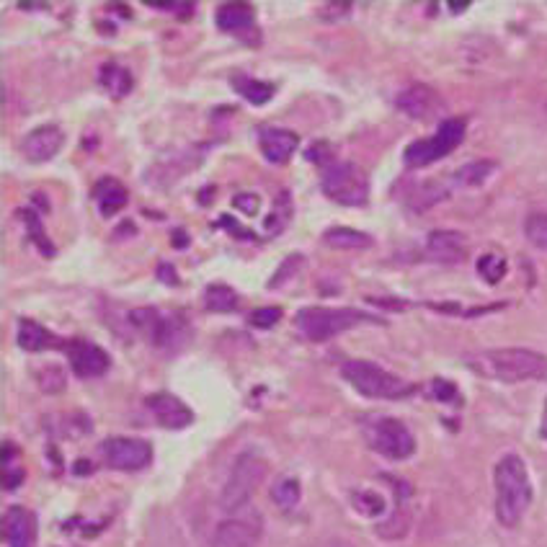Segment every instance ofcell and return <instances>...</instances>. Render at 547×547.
I'll list each match as a JSON object with an SVG mask.
<instances>
[{
	"instance_id": "cell-36",
	"label": "cell",
	"mask_w": 547,
	"mask_h": 547,
	"mask_svg": "<svg viewBox=\"0 0 547 547\" xmlns=\"http://www.w3.org/2000/svg\"><path fill=\"white\" fill-rule=\"evenodd\" d=\"M282 308H256L251 315H248V323L253 328H261V331H269L282 320Z\"/></svg>"
},
{
	"instance_id": "cell-33",
	"label": "cell",
	"mask_w": 547,
	"mask_h": 547,
	"mask_svg": "<svg viewBox=\"0 0 547 547\" xmlns=\"http://www.w3.org/2000/svg\"><path fill=\"white\" fill-rule=\"evenodd\" d=\"M506 259H501V256H496V253H486V256H480L478 261V274L483 279H486L488 284H498L501 279L506 277Z\"/></svg>"
},
{
	"instance_id": "cell-13",
	"label": "cell",
	"mask_w": 547,
	"mask_h": 547,
	"mask_svg": "<svg viewBox=\"0 0 547 547\" xmlns=\"http://www.w3.org/2000/svg\"><path fill=\"white\" fill-rule=\"evenodd\" d=\"M395 106H398L403 114H408L411 119H418V122H429V119H437L444 109V101L434 88L424 86V83H416V86L406 88V91L398 93L395 99Z\"/></svg>"
},
{
	"instance_id": "cell-15",
	"label": "cell",
	"mask_w": 547,
	"mask_h": 547,
	"mask_svg": "<svg viewBox=\"0 0 547 547\" xmlns=\"http://www.w3.org/2000/svg\"><path fill=\"white\" fill-rule=\"evenodd\" d=\"M426 256L437 264H462L468 259V238L457 230H434L426 238Z\"/></svg>"
},
{
	"instance_id": "cell-30",
	"label": "cell",
	"mask_w": 547,
	"mask_h": 547,
	"mask_svg": "<svg viewBox=\"0 0 547 547\" xmlns=\"http://www.w3.org/2000/svg\"><path fill=\"white\" fill-rule=\"evenodd\" d=\"M16 455H19L16 447L6 442V447H3V488L6 491H16L21 486V480H24V468L13 460Z\"/></svg>"
},
{
	"instance_id": "cell-1",
	"label": "cell",
	"mask_w": 547,
	"mask_h": 547,
	"mask_svg": "<svg viewBox=\"0 0 547 547\" xmlns=\"http://www.w3.org/2000/svg\"><path fill=\"white\" fill-rule=\"evenodd\" d=\"M468 369L486 380L517 385L529 380H547V357L532 349H491L465 357Z\"/></svg>"
},
{
	"instance_id": "cell-12",
	"label": "cell",
	"mask_w": 547,
	"mask_h": 547,
	"mask_svg": "<svg viewBox=\"0 0 547 547\" xmlns=\"http://www.w3.org/2000/svg\"><path fill=\"white\" fill-rule=\"evenodd\" d=\"M62 349L68 354L70 367H73V372L80 380H93V377H101L109 372L111 357L101 346L91 344V341H68Z\"/></svg>"
},
{
	"instance_id": "cell-10",
	"label": "cell",
	"mask_w": 547,
	"mask_h": 547,
	"mask_svg": "<svg viewBox=\"0 0 547 547\" xmlns=\"http://www.w3.org/2000/svg\"><path fill=\"white\" fill-rule=\"evenodd\" d=\"M264 532V519L256 509L235 511L233 517L217 524L215 535L209 540V547H256Z\"/></svg>"
},
{
	"instance_id": "cell-9",
	"label": "cell",
	"mask_w": 547,
	"mask_h": 547,
	"mask_svg": "<svg viewBox=\"0 0 547 547\" xmlns=\"http://www.w3.org/2000/svg\"><path fill=\"white\" fill-rule=\"evenodd\" d=\"M364 434H367L369 447L375 449L377 455L388 457V460H408L416 452V439H413L411 429L400 418H372Z\"/></svg>"
},
{
	"instance_id": "cell-22",
	"label": "cell",
	"mask_w": 547,
	"mask_h": 547,
	"mask_svg": "<svg viewBox=\"0 0 547 547\" xmlns=\"http://www.w3.org/2000/svg\"><path fill=\"white\" fill-rule=\"evenodd\" d=\"M323 243L336 251H367L372 248V235L359 233L354 228H331L323 233Z\"/></svg>"
},
{
	"instance_id": "cell-4",
	"label": "cell",
	"mask_w": 547,
	"mask_h": 547,
	"mask_svg": "<svg viewBox=\"0 0 547 547\" xmlns=\"http://www.w3.org/2000/svg\"><path fill=\"white\" fill-rule=\"evenodd\" d=\"M362 323H375L380 326L382 318L369 315L357 308H302L295 315L297 331L310 341H328L339 333L357 328Z\"/></svg>"
},
{
	"instance_id": "cell-44",
	"label": "cell",
	"mask_w": 547,
	"mask_h": 547,
	"mask_svg": "<svg viewBox=\"0 0 547 547\" xmlns=\"http://www.w3.org/2000/svg\"><path fill=\"white\" fill-rule=\"evenodd\" d=\"M470 3H449V11H468Z\"/></svg>"
},
{
	"instance_id": "cell-8",
	"label": "cell",
	"mask_w": 547,
	"mask_h": 547,
	"mask_svg": "<svg viewBox=\"0 0 547 547\" xmlns=\"http://www.w3.org/2000/svg\"><path fill=\"white\" fill-rule=\"evenodd\" d=\"M130 323L155 346V349H181L189 339L186 320L173 313H160L155 308H140L130 313Z\"/></svg>"
},
{
	"instance_id": "cell-24",
	"label": "cell",
	"mask_w": 547,
	"mask_h": 547,
	"mask_svg": "<svg viewBox=\"0 0 547 547\" xmlns=\"http://www.w3.org/2000/svg\"><path fill=\"white\" fill-rule=\"evenodd\" d=\"M238 302V292L230 284L215 282L204 289V305L212 313H233V310H238Z\"/></svg>"
},
{
	"instance_id": "cell-21",
	"label": "cell",
	"mask_w": 547,
	"mask_h": 547,
	"mask_svg": "<svg viewBox=\"0 0 547 547\" xmlns=\"http://www.w3.org/2000/svg\"><path fill=\"white\" fill-rule=\"evenodd\" d=\"M16 344L24 351H47V349H60V339L55 333H50L42 323L29 318L19 320V331H16Z\"/></svg>"
},
{
	"instance_id": "cell-29",
	"label": "cell",
	"mask_w": 547,
	"mask_h": 547,
	"mask_svg": "<svg viewBox=\"0 0 547 547\" xmlns=\"http://www.w3.org/2000/svg\"><path fill=\"white\" fill-rule=\"evenodd\" d=\"M302 498L300 480L297 478H279L274 486H271V501L284 511H292Z\"/></svg>"
},
{
	"instance_id": "cell-23",
	"label": "cell",
	"mask_w": 547,
	"mask_h": 547,
	"mask_svg": "<svg viewBox=\"0 0 547 547\" xmlns=\"http://www.w3.org/2000/svg\"><path fill=\"white\" fill-rule=\"evenodd\" d=\"M99 80L111 99H124V96L132 91L130 70L122 68V65H117V62H106L104 68H101Z\"/></svg>"
},
{
	"instance_id": "cell-26",
	"label": "cell",
	"mask_w": 547,
	"mask_h": 547,
	"mask_svg": "<svg viewBox=\"0 0 547 547\" xmlns=\"http://www.w3.org/2000/svg\"><path fill=\"white\" fill-rule=\"evenodd\" d=\"M496 171V163L493 160H473V163H465L462 168L455 171V184L465 186V189H475V186H483L488 179H491V173Z\"/></svg>"
},
{
	"instance_id": "cell-32",
	"label": "cell",
	"mask_w": 547,
	"mask_h": 547,
	"mask_svg": "<svg viewBox=\"0 0 547 547\" xmlns=\"http://www.w3.org/2000/svg\"><path fill=\"white\" fill-rule=\"evenodd\" d=\"M408 524H411V517H408L406 504L398 498V509H395L393 519L377 527V535L388 537V540H395V537H403L408 532Z\"/></svg>"
},
{
	"instance_id": "cell-35",
	"label": "cell",
	"mask_w": 547,
	"mask_h": 547,
	"mask_svg": "<svg viewBox=\"0 0 547 547\" xmlns=\"http://www.w3.org/2000/svg\"><path fill=\"white\" fill-rule=\"evenodd\" d=\"M302 264H305V256H300V253H292V256H287V259H284V264L277 269V274L271 277L269 287L279 289L282 284H287L289 279L295 277V274H300Z\"/></svg>"
},
{
	"instance_id": "cell-16",
	"label": "cell",
	"mask_w": 547,
	"mask_h": 547,
	"mask_svg": "<svg viewBox=\"0 0 547 547\" xmlns=\"http://www.w3.org/2000/svg\"><path fill=\"white\" fill-rule=\"evenodd\" d=\"M3 540L8 547H34L37 517L26 506H8L3 514Z\"/></svg>"
},
{
	"instance_id": "cell-11",
	"label": "cell",
	"mask_w": 547,
	"mask_h": 547,
	"mask_svg": "<svg viewBox=\"0 0 547 547\" xmlns=\"http://www.w3.org/2000/svg\"><path fill=\"white\" fill-rule=\"evenodd\" d=\"M101 455L111 470L122 473H137L153 462V447L145 439L132 437H111L101 444Z\"/></svg>"
},
{
	"instance_id": "cell-20",
	"label": "cell",
	"mask_w": 547,
	"mask_h": 547,
	"mask_svg": "<svg viewBox=\"0 0 547 547\" xmlns=\"http://www.w3.org/2000/svg\"><path fill=\"white\" fill-rule=\"evenodd\" d=\"M217 29L228 31V34H243V31L256 29V11L248 3H225L215 13Z\"/></svg>"
},
{
	"instance_id": "cell-27",
	"label": "cell",
	"mask_w": 547,
	"mask_h": 547,
	"mask_svg": "<svg viewBox=\"0 0 547 547\" xmlns=\"http://www.w3.org/2000/svg\"><path fill=\"white\" fill-rule=\"evenodd\" d=\"M292 220V194L282 191L277 199H274V207H271L269 215L264 217V233L266 235H279Z\"/></svg>"
},
{
	"instance_id": "cell-31",
	"label": "cell",
	"mask_w": 547,
	"mask_h": 547,
	"mask_svg": "<svg viewBox=\"0 0 547 547\" xmlns=\"http://www.w3.org/2000/svg\"><path fill=\"white\" fill-rule=\"evenodd\" d=\"M351 504L364 517H380V514H385V498L375 491H357L351 496Z\"/></svg>"
},
{
	"instance_id": "cell-43",
	"label": "cell",
	"mask_w": 547,
	"mask_h": 547,
	"mask_svg": "<svg viewBox=\"0 0 547 547\" xmlns=\"http://www.w3.org/2000/svg\"><path fill=\"white\" fill-rule=\"evenodd\" d=\"M542 439H547V400H545V411H542V426H540Z\"/></svg>"
},
{
	"instance_id": "cell-5",
	"label": "cell",
	"mask_w": 547,
	"mask_h": 547,
	"mask_svg": "<svg viewBox=\"0 0 547 547\" xmlns=\"http://www.w3.org/2000/svg\"><path fill=\"white\" fill-rule=\"evenodd\" d=\"M264 478H266V460L261 457V452H256V449L240 452V455L235 457L233 468H230V475L228 480H225V486H222V496H220L222 511L235 514V511L246 509V506L251 504L256 488L264 483Z\"/></svg>"
},
{
	"instance_id": "cell-37",
	"label": "cell",
	"mask_w": 547,
	"mask_h": 547,
	"mask_svg": "<svg viewBox=\"0 0 547 547\" xmlns=\"http://www.w3.org/2000/svg\"><path fill=\"white\" fill-rule=\"evenodd\" d=\"M39 382H42L44 393H62L65 390V375H62L60 367L44 369L42 375H39Z\"/></svg>"
},
{
	"instance_id": "cell-14",
	"label": "cell",
	"mask_w": 547,
	"mask_h": 547,
	"mask_svg": "<svg viewBox=\"0 0 547 547\" xmlns=\"http://www.w3.org/2000/svg\"><path fill=\"white\" fill-rule=\"evenodd\" d=\"M145 406H148V411L153 413L155 424H158L160 429L181 431L186 429V426L194 424V411L186 406L184 400L176 398V395L171 393L150 395V398L145 400Z\"/></svg>"
},
{
	"instance_id": "cell-38",
	"label": "cell",
	"mask_w": 547,
	"mask_h": 547,
	"mask_svg": "<svg viewBox=\"0 0 547 547\" xmlns=\"http://www.w3.org/2000/svg\"><path fill=\"white\" fill-rule=\"evenodd\" d=\"M233 204L235 209H240V212L248 217H256L261 209V199L256 197V194H238V197L233 199Z\"/></svg>"
},
{
	"instance_id": "cell-19",
	"label": "cell",
	"mask_w": 547,
	"mask_h": 547,
	"mask_svg": "<svg viewBox=\"0 0 547 547\" xmlns=\"http://www.w3.org/2000/svg\"><path fill=\"white\" fill-rule=\"evenodd\" d=\"M93 202H96L101 215H104L106 220H111L119 209L127 207V202H130V191H127V186H124L122 181L114 179V176H104V179H99V184L93 186Z\"/></svg>"
},
{
	"instance_id": "cell-17",
	"label": "cell",
	"mask_w": 547,
	"mask_h": 547,
	"mask_svg": "<svg viewBox=\"0 0 547 547\" xmlns=\"http://www.w3.org/2000/svg\"><path fill=\"white\" fill-rule=\"evenodd\" d=\"M65 145V135H62L60 127L55 124H44V127H37L31 130L29 135L21 142V153L31 160V163H47V160L55 158L57 153Z\"/></svg>"
},
{
	"instance_id": "cell-28",
	"label": "cell",
	"mask_w": 547,
	"mask_h": 547,
	"mask_svg": "<svg viewBox=\"0 0 547 547\" xmlns=\"http://www.w3.org/2000/svg\"><path fill=\"white\" fill-rule=\"evenodd\" d=\"M16 217H21V220H24L26 233H29L31 243H34V246H37L44 256H55V246H52L50 238H47V233H44V225H42V217H39V212H34V209H19V212H16Z\"/></svg>"
},
{
	"instance_id": "cell-7",
	"label": "cell",
	"mask_w": 547,
	"mask_h": 547,
	"mask_svg": "<svg viewBox=\"0 0 547 547\" xmlns=\"http://www.w3.org/2000/svg\"><path fill=\"white\" fill-rule=\"evenodd\" d=\"M465 132H468V119L465 117H447L439 122L437 132L424 140L411 142L403 153L408 168H426L437 160L447 158L449 153H455L457 148L465 140Z\"/></svg>"
},
{
	"instance_id": "cell-18",
	"label": "cell",
	"mask_w": 547,
	"mask_h": 547,
	"mask_svg": "<svg viewBox=\"0 0 547 547\" xmlns=\"http://www.w3.org/2000/svg\"><path fill=\"white\" fill-rule=\"evenodd\" d=\"M259 145L261 153H264V158L269 160V163L282 166V163H287V160L297 153V148H300V137H297V132L284 130V127H264L259 135Z\"/></svg>"
},
{
	"instance_id": "cell-2",
	"label": "cell",
	"mask_w": 547,
	"mask_h": 547,
	"mask_svg": "<svg viewBox=\"0 0 547 547\" xmlns=\"http://www.w3.org/2000/svg\"><path fill=\"white\" fill-rule=\"evenodd\" d=\"M493 483H496V519L506 529L519 527L532 506V480L522 457H501L493 470Z\"/></svg>"
},
{
	"instance_id": "cell-6",
	"label": "cell",
	"mask_w": 547,
	"mask_h": 547,
	"mask_svg": "<svg viewBox=\"0 0 547 547\" xmlns=\"http://www.w3.org/2000/svg\"><path fill=\"white\" fill-rule=\"evenodd\" d=\"M320 191L344 207H364L369 202L367 171L351 160H331L320 176Z\"/></svg>"
},
{
	"instance_id": "cell-40",
	"label": "cell",
	"mask_w": 547,
	"mask_h": 547,
	"mask_svg": "<svg viewBox=\"0 0 547 547\" xmlns=\"http://www.w3.org/2000/svg\"><path fill=\"white\" fill-rule=\"evenodd\" d=\"M434 395H437L439 400H452V398H457V388L452 385V382L437 380L434 382Z\"/></svg>"
},
{
	"instance_id": "cell-34",
	"label": "cell",
	"mask_w": 547,
	"mask_h": 547,
	"mask_svg": "<svg viewBox=\"0 0 547 547\" xmlns=\"http://www.w3.org/2000/svg\"><path fill=\"white\" fill-rule=\"evenodd\" d=\"M524 235L535 248L547 251V215H532L524 222Z\"/></svg>"
},
{
	"instance_id": "cell-42",
	"label": "cell",
	"mask_w": 547,
	"mask_h": 547,
	"mask_svg": "<svg viewBox=\"0 0 547 547\" xmlns=\"http://www.w3.org/2000/svg\"><path fill=\"white\" fill-rule=\"evenodd\" d=\"M173 248H189V235L184 230H176L173 233Z\"/></svg>"
},
{
	"instance_id": "cell-39",
	"label": "cell",
	"mask_w": 547,
	"mask_h": 547,
	"mask_svg": "<svg viewBox=\"0 0 547 547\" xmlns=\"http://www.w3.org/2000/svg\"><path fill=\"white\" fill-rule=\"evenodd\" d=\"M217 228H225V230H230V233H233V235H238V238H248V240H253V233H248L246 228H240L238 222H235L233 217H230V215H222V217H220V222H217Z\"/></svg>"
},
{
	"instance_id": "cell-41",
	"label": "cell",
	"mask_w": 547,
	"mask_h": 547,
	"mask_svg": "<svg viewBox=\"0 0 547 547\" xmlns=\"http://www.w3.org/2000/svg\"><path fill=\"white\" fill-rule=\"evenodd\" d=\"M158 277H160V282L171 284V287H176V284H179V277H176V271H173L171 264H160Z\"/></svg>"
},
{
	"instance_id": "cell-3",
	"label": "cell",
	"mask_w": 547,
	"mask_h": 547,
	"mask_svg": "<svg viewBox=\"0 0 547 547\" xmlns=\"http://www.w3.org/2000/svg\"><path fill=\"white\" fill-rule=\"evenodd\" d=\"M341 377H344L359 395L375 400H400L408 398V395L416 390V385H411V382L400 380L398 375H393L388 369H382L380 364L364 362V359L344 362Z\"/></svg>"
},
{
	"instance_id": "cell-25",
	"label": "cell",
	"mask_w": 547,
	"mask_h": 547,
	"mask_svg": "<svg viewBox=\"0 0 547 547\" xmlns=\"http://www.w3.org/2000/svg\"><path fill=\"white\" fill-rule=\"evenodd\" d=\"M233 88L253 106H264L274 99V86H271V83L248 78V75H238V78H233Z\"/></svg>"
}]
</instances>
